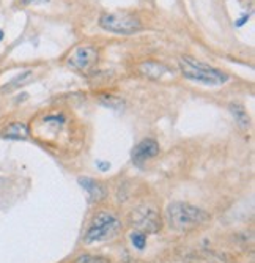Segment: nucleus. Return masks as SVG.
<instances>
[{"label":"nucleus","instance_id":"obj_1","mask_svg":"<svg viewBox=\"0 0 255 263\" xmlns=\"http://www.w3.org/2000/svg\"><path fill=\"white\" fill-rule=\"evenodd\" d=\"M166 219L170 229L188 232L205 226L211 219L210 213L186 202H172L166 210Z\"/></svg>","mask_w":255,"mask_h":263},{"label":"nucleus","instance_id":"obj_2","mask_svg":"<svg viewBox=\"0 0 255 263\" xmlns=\"http://www.w3.org/2000/svg\"><path fill=\"white\" fill-rule=\"evenodd\" d=\"M180 69L186 79L203 84V85H222L228 79V76L222 73V71L210 65H205L202 62H197L188 55L180 59Z\"/></svg>","mask_w":255,"mask_h":263},{"label":"nucleus","instance_id":"obj_3","mask_svg":"<svg viewBox=\"0 0 255 263\" xmlns=\"http://www.w3.org/2000/svg\"><path fill=\"white\" fill-rule=\"evenodd\" d=\"M122 230V222L119 221L117 216H113L112 213L107 211H100L96 213L93 219H91L84 241L87 245H93V243H103L109 241L112 238H115Z\"/></svg>","mask_w":255,"mask_h":263},{"label":"nucleus","instance_id":"obj_4","mask_svg":"<svg viewBox=\"0 0 255 263\" xmlns=\"http://www.w3.org/2000/svg\"><path fill=\"white\" fill-rule=\"evenodd\" d=\"M100 26L117 35H132L142 29V24L129 13H106L100 19Z\"/></svg>","mask_w":255,"mask_h":263},{"label":"nucleus","instance_id":"obj_5","mask_svg":"<svg viewBox=\"0 0 255 263\" xmlns=\"http://www.w3.org/2000/svg\"><path fill=\"white\" fill-rule=\"evenodd\" d=\"M68 63L81 73H90L98 63V49L90 44L77 46L68 57Z\"/></svg>","mask_w":255,"mask_h":263},{"label":"nucleus","instance_id":"obj_6","mask_svg":"<svg viewBox=\"0 0 255 263\" xmlns=\"http://www.w3.org/2000/svg\"><path fill=\"white\" fill-rule=\"evenodd\" d=\"M131 222L135 230H141L144 233H156L161 229V218L156 210L150 206H141L132 211Z\"/></svg>","mask_w":255,"mask_h":263},{"label":"nucleus","instance_id":"obj_7","mask_svg":"<svg viewBox=\"0 0 255 263\" xmlns=\"http://www.w3.org/2000/svg\"><path fill=\"white\" fill-rule=\"evenodd\" d=\"M159 153V145L154 139H144L135 145L132 150V161L135 164H142Z\"/></svg>","mask_w":255,"mask_h":263},{"label":"nucleus","instance_id":"obj_8","mask_svg":"<svg viewBox=\"0 0 255 263\" xmlns=\"http://www.w3.org/2000/svg\"><path fill=\"white\" fill-rule=\"evenodd\" d=\"M79 181H81V186L87 191V194L91 202H100L106 197V191L98 181L91 180V178H81Z\"/></svg>","mask_w":255,"mask_h":263},{"label":"nucleus","instance_id":"obj_9","mask_svg":"<svg viewBox=\"0 0 255 263\" xmlns=\"http://www.w3.org/2000/svg\"><path fill=\"white\" fill-rule=\"evenodd\" d=\"M2 136L5 139H11V140H26L29 137V128L26 123L14 122V123H10L2 131Z\"/></svg>","mask_w":255,"mask_h":263},{"label":"nucleus","instance_id":"obj_10","mask_svg":"<svg viewBox=\"0 0 255 263\" xmlns=\"http://www.w3.org/2000/svg\"><path fill=\"white\" fill-rule=\"evenodd\" d=\"M139 69H141V73L144 76H147L150 79H161L162 76L169 73V68L158 63V62H145L139 66Z\"/></svg>","mask_w":255,"mask_h":263},{"label":"nucleus","instance_id":"obj_11","mask_svg":"<svg viewBox=\"0 0 255 263\" xmlns=\"http://www.w3.org/2000/svg\"><path fill=\"white\" fill-rule=\"evenodd\" d=\"M230 110H231V114H233V117H235L237 123L240 125V128L247 129L250 122H249V115H247V112L244 110V107H243V106H238V104H231V106H230Z\"/></svg>","mask_w":255,"mask_h":263},{"label":"nucleus","instance_id":"obj_12","mask_svg":"<svg viewBox=\"0 0 255 263\" xmlns=\"http://www.w3.org/2000/svg\"><path fill=\"white\" fill-rule=\"evenodd\" d=\"M32 78V71H24V73H21L17 78H14L11 82H8L2 90L4 91H10V90H14L16 87H19V85H24V84H27V81Z\"/></svg>","mask_w":255,"mask_h":263},{"label":"nucleus","instance_id":"obj_13","mask_svg":"<svg viewBox=\"0 0 255 263\" xmlns=\"http://www.w3.org/2000/svg\"><path fill=\"white\" fill-rule=\"evenodd\" d=\"M131 243H132V246H135L139 251L145 249V246H147V235H145L144 232H141V230H134V232L131 233Z\"/></svg>","mask_w":255,"mask_h":263},{"label":"nucleus","instance_id":"obj_14","mask_svg":"<svg viewBox=\"0 0 255 263\" xmlns=\"http://www.w3.org/2000/svg\"><path fill=\"white\" fill-rule=\"evenodd\" d=\"M74 263H110V260H107L106 257H98V255L84 254V255H79V257L76 258Z\"/></svg>","mask_w":255,"mask_h":263},{"label":"nucleus","instance_id":"obj_15","mask_svg":"<svg viewBox=\"0 0 255 263\" xmlns=\"http://www.w3.org/2000/svg\"><path fill=\"white\" fill-rule=\"evenodd\" d=\"M49 0H21L22 5H38V4H46Z\"/></svg>","mask_w":255,"mask_h":263},{"label":"nucleus","instance_id":"obj_16","mask_svg":"<svg viewBox=\"0 0 255 263\" xmlns=\"http://www.w3.org/2000/svg\"><path fill=\"white\" fill-rule=\"evenodd\" d=\"M247 19H249V16H243V17H241V21H238V22H237V26H241V24H244Z\"/></svg>","mask_w":255,"mask_h":263},{"label":"nucleus","instance_id":"obj_17","mask_svg":"<svg viewBox=\"0 0 255 263\" xmlns=\"http://www.w3.org/2000/svg\"><path fill=\"white\" fill-rule=\"evenodd\" d=\"M2 40H4V32L0 30V41H2Z\"/></svg>","mask_w":255,"mask_h":263}]
</instances>
